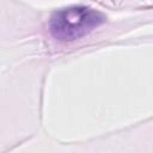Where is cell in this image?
<instances>
[{
	"label": "cell",
	"mask_w": 153,
	"mask_h": 153,
	"mask_svg": "<svg viewBox=\"0 0 153 153\" xmlns=\"http://www.w3.org/2000/svg\"><path fill=\"white\" fill-rule=\"evenodd\" d=\"M104 22V17L86 6H72L54 13L50 20L51 35L59 41L84 37Z\"/></svg>",
	"instance_id": "cell-1"
}]
</instances>
